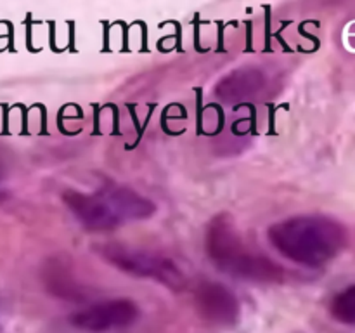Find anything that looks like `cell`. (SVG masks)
<instances>
[{"label":"cell","mask_w":355,"mask_h":333,"mask_svg":"<svg viewBox=\"0 0 355 333\" xmlns=\"http://www.w3.org/2000/svg\"><path fill=\"white\" fill-rule=\"evenodd\" d=\"M269 241L277 253L295 264L321 267L347 245V229L326 215H298L269 228Z\"/></svg>","instance_id":"1"},{"label":"cell","mask_w":355,"mask_h":333,"mask_svg":"<svg viewBox=\"0 0 355 333\" xmlns=\"http://www.w3.org/2000/svg\"><path fill=\"white\" fill-rule=\"evenodd\" d=\"M62 200L76 221L90 231H110L128 222L144 221L156 212L151 200L114 184L92 193L66 191Z\"/></svg>","instance_id":"2"},{"label":"cell","mask_w":355,"mask_h":333,"mask_svg":"<svg viewBox=\"0 0 355 333\" xmlns=\"http://www.w3.org/2000/svg\"><path fill=\"white\" fill-rule=\"evenodd\" d=\"M205 250L217 269L238 280L276 283L284 276L283 267L245 245L231 217L225 214L217 215L208 224Z\"/></svg>","instance_id":"3"},{"label":"cell","mask_w":355,"mask_h":333,"mask_svg":"<svg viewBox=\"0 0 355 333\" xmlns=\"http://www.w3.org/2000/svg\"><path fill=\"white\" fill-rule=\"evenodd\" d=\"M101 253L107 262L132 276L155 280L175 291L186 287V276L182 274V271L175 266L173 260L166 259L159 253L130 248L125 245H113V243L104 245L101 248Z\"/></svg>","instance_id":"4"},{"label":"cell","mask_w":355,"mask_h":333,"mask_svg":"<svg viewBox=\"0 0 355 333\" xmlns=\"http://www.w3.org/2000/svg\"><path fill=\"white\" fill-rule=\"evenodd\" d=\"M139 318V307L135 302L127 298L97 302L82 309L71 316V323L76 328L89 333H106L113 330L127 328Z\"/></svg>","instance_id":"5"},{"label":"cell","mask_w":355,"mask_h":333,"mask_svg":"<svg viewBox=\"0 0 355 333\" xmlns=\"http://www.w3.org/2000/svg\"><path fill=\"white\" fill-rule=\"evenodd\" d=\"M198 312L205 321L217 326H231L239 318V302L225 284L203 281L194 291Z\"/></svg>","instance_id":"6"},{"label":"cell","mask_w":355,"mask_h":333,"mask_svg":"<svg viewBox=\"0 0 355 333\" xmlns=\"http://www.w3.org/2000/svg\"><path fill=\"white\" fill-rule=\"evenodd\" d=\"M266 73L259 68H239L218 80L215 94L224 103H241L259 96L266 87Z\"/></svg>","instance_id":"7"},{"label":"cell","mask_w":355,"mask_h":333,"mask_svg":"<svg viewBox=\"0 0 355 333\" xmlns=\"http://www.w3.org/2000/svg\"><path fill=\"white\" fill-rule=\"evenodd\" d=\"M329 311L336 321L355 326V284L345 288L333 297Z\"/></svg>","instance_id":"8"},{"label":"cell","mask_w":355,"mask_h":333,"mask_svg":"<svg viewBox=\"0 0 355 333\" xmlns=\"http://www.w3.org/2000/svg\"><path fill=\"white\" fill-rule=\"evenodd\" d=\"M2 172H3V166H2V162H0V176H2Z\"/></svg>","instance_id":"9"},{"label":"cell","mask_w":355,"mask_h":333,"mask_svg":"<svg viewBox=\"0 0 355 333\" xmlns=\"http://www.w3.org/2000/svg\"><path fill=\"white\" fill-rule=\"evenodd\" d=\"M0 198H2V193H0Z\"/></svg>","instance_id":"10"}]
</instances>
